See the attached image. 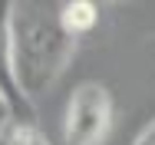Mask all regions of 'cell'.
I'll list each match as a JSON object with an SVG mask.
<instances>
[{"label":"cell","mask_w":155,"mask_h":145,"mask_svg":"<svg viewBox=\"0 0 155 145\" xmlns=\"http://www.w3.org/2000/svg\"><path fill=\"white\" fill-rule=\"evenodd\" d=\"M76 40L63 30L60 10L40 0L10 3V59L17 86L27 99L43 96L63 76Z\"/></svg>","instance_id":"6da1fadb"},{"label":"cell","mask_w":155,"mask_h":145,"mask_svg":"<svg viewBox=\"0 0 155 145\" xmlns=\"http://www.w3.org/2000/svg\"><path fill=\"white\" fill-rule=\"evenodd\" d=\"M112 125V96L99 83H83L66 106V145H99Z\"/></svg>","instance_id":"7a4b0ae2"},{"label":"cell","mask_w":155,"mask_h":145,"mask_svg":"<svg viewBox=\"0 0 155 145\" xmlns=\"http://www.w3.org/2000/svg\"><path fill=\"white\" fill-rule=\"evenodd\" d=\"M0 96L10 106L13 122L33 125V102L20 92L13 76V59H10V3H0Z\"/></svg>","instance_id":"3957f363"},{"label":"cell","mask_w":155,"mask_h":145,"mask_svg":"<svg viewBox=\"0 0 155 145\" xmlns=\"http://www.w3.org/2000/svg\"><path fill=\"white\" fill-rule=\"evenodd\" d=\"M96 20H99V7L89 3V0H69V3L60 7V23L73 40L83 36V33H89L96 27Z\"/></svg>","instance_id":"277c9868"},{"label":"cell","mask_w":155,"mask_h":145,"mask_svg":"<svg viewBox=\"0 0 155 145\" xmlns=\"http://www.w3.org/2000/svg\"><path fill=\"white\" fill-rule=\"evenodd\" d=\"M33 125H23V122H10L3 132H0V145H23L27 135H30Z\"/></svg>","instance_id":"5b68a950"},{"label":"cell","mask_w":155,"mask_h":145,"mask_svg":"<svg viewBox=\"0 0 155 145\" xmlns=\"http://www.w3.org/2000/svg\"><path fill=\"white\" fill-rule=\"evenodd\" d=\"M132 145H155V119L145 125V129H142V135H139Z\"/></svg>","instance_id":"8992f818"},{"label":"cell","mask_w":155,"mask_h":145,"mask_svg":"<svg viewBox=\"0 0 155 145\" xmlns=\"http://www.w3.org/2000/svg\"><path fill=\"white\" fill-rule=\"evenodd\" d=\"M10 122H13V112H10V106L3 102V96H0V132H3Z\"/></svg>","instance_id":"52a82bcc"},{"label":"cell","mask_w":155,"mask_h":145,"mask_svg":"<svg viewBox=\"0 0 155 145\" xmlns=\"http://www.w3.org/2000/svg\"><path fill=\"white\" fill-rule=\"evenodd\" d=\"M23 145H50V142H46V139H43V135L36 132V125H33V129H30V135H27V142H23Z\"/></svg>","instance_id":"ba28073f"}]
</instances>
